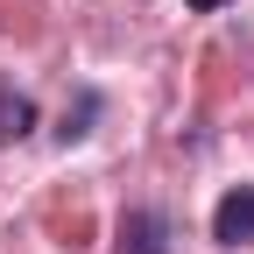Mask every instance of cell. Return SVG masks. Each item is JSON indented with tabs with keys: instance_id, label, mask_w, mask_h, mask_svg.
<instances>
[{
	"instance_id": "obj_1",
	"label": "cell",
	"mask_w": 254,
	"mask_h": 254,
	"mask_svg": "<svg viewBox=\"0 0 254 254\" xmlns=\"http://www.w3.org/2000/svg\"><path fill=\"white\" fill-rule=\"evenodd\" d=\"M212 240L219 247H247L254 240V184H233L226 198L212 205Z\"/></svg>"
},
{
	"instance_id": "obj_2",
	"label": "cell",
	"mask_w": 254,
	"mask_h": 254,
	"mask_svg": "<svg viewBox=\"0 0 254 254\" xmlns=\"http://www.w3.org/2000/svg\"><path fill=\"white\" fill-rule=\"evenodd\" d=\"M120 254H170V219L163 212H127L120 219Z\"/></svg>"
},
{
	"instance_id": "obj_3",
	"label": "cell",
	"mask_w": 254,
	"mask_h": 254,
	"mask_svg": "<svg viewBox=\"0 0 254 254\" xmlns=\"http://www.w3.org/2000/svg\"><path fill=\"white\" fill-rule=\"evenodd\" d=\"M28 127H36V106H28L21 92H14V99H0V134H28Z\"/></svg>"
},
{
	"instance_id": "obj_4",
	"label": "cell",
	"mask_w": 254,
	"mask_h": 254,
	"mask_svg": "<svg viewBox=\"0 0 254 254\" xmlns=\"http://www.w3.org/2000/svg\"><path fill=\"white\" fill-rule=\"evenodd\" d=\"M190 7H198V14H205V7H219V0H190Z\"/></svg>"
}]
</instances>
